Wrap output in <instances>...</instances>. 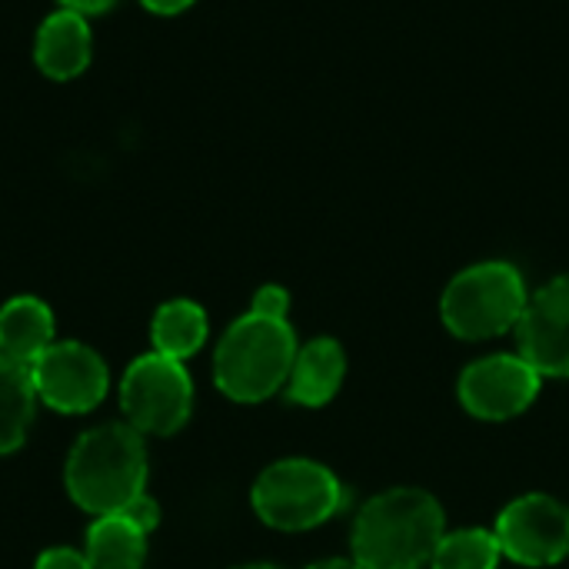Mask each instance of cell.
<instances>
[{"mask_svg": "<svg viewBox=\"0 0 569 569\" xmlns=\"http://www.w3.org/2000/svg\"><path fill=\"white\" fill-rule=\"evenodd\" d=\"M447 533L443 507L420 487L370 497L353 520V560L363 569H423Z\"/></svg>", "mask_w": 569, "mask_h": 569, "instance_id": "6da1fadb", "label": "cell"}, {"mask_svg": "<svg viewBox=\"0 0 569 569\" xmlns=\"http://www.w3.org/2000/svg\"><path fill=\"white\" fill-rule=\"evenodd\" d=\"M147 483V450L140 430L130 423H107L83 433L67 460V493L70 500L93 513H120Z\"/></svg>", "mask_w": 569, "mask_h": 569, "instance_id": "7a4b0ae2", "label": "cell"}, {"mask_svg": "<svg viewBox=\"0 0 569 569\" xmlns=\"http://www.w3.org/2000/svg\"><path fill=\"white\" fill-rule=\"evenodd\" d=\"M297 350V333L287 320L247 313L217 343L213 380L230 400L260 403L287 387Z\"/></svg>", "mask_w": 569, "mask_h": 569, "instance_id": "3957f363", "label": "cell"}, {"mask_svg": "<svg viewBox=\"0 0 569 569\" xmlns=\"http://www.w3.org/2000/svg\"><path fill=\"white\" fill-rule=\"evenodd\" d=\"M527 300V280L513 263L483 260L460 270L447 283L440 317L457 340H490L517 330Z\"/></svg>", "mask_w": 569, "mask_h": 569, "instance_id": "277c9868", "label": "cell"}, {"mask_svg": "<svg viewBox=\"0 0 569 569\" xmlns=\"http://www.w3.org/2000/svg\"><path fill=\"white\" fill-rule=\"evenodd\" d=\"M250 500L267 527L283 533H300L337 517L347 503V487L330 467L317 460L290 457V460H277L257 477Z\"/></svg>", "mask_w": 569, "mask_h": 569, "instance_id": "5b68a950", "label": "cell"}, {"mask_svg": "<svg viewBox=\"0 0 569 569\" xmlns=\"http://www.w3.org/2000/svg\"><path fill=\"white\" fill-rule=\"evenodd\" d=\"M120 403L133 430L150 437L177 433L193 410V383L180 360L163 353H147L123 373Z\"/></svg>", "mask_w": 569, "mask_h": 569, "instance_id": "8992f818", "label": "cell"}, {"mask_svg": "<svg viewBox=\"0 0 569 569\" xmlns=\"http://www.w3.org/2000/svg\"><path fill=\"white\" fill-rule=\"evenodd\" d=\"M507 560L520 567H557L569 557V507L547 497L527 493L503 507L493 527Z\"/></svg>", "mask_w": 569, "mask_h": 569, "instance_id": "52a82bcc", "label": "cell"}, {"mask_svg": "<svg viewBox=\"0 0 569 569\" xmlns=\"http://www.w3.org/2000/svg\"><path fill=\"white\" fill-rule=\"evenodd\" d=\"M543 377L520 353H493L463 367L457 380V397L463 410L477 420H513L533 407Z\"/></svg>", "mask_w": 569, "mask_h": 569, "instance_id": "ba28073f", "label": "cell"}, {"mask_svg": "<svg viewBox=\"0 0 569 569\" xmlns=\"http://www.w3.org/2000/svg\"><path fill=\"white\" fill-rule=\"evenodd\" d=\"M37 400L60 413H90L107 397V367L83 343H50L30 363Z\"/></svg>", "mask_w": 569, "mask_h": 569, "instance_id": "9c48e42d", "label": "cell"}, {"mask_svg": "<svg viewBox=\"0 0 569 569\" xmlns=\"http://www.w3.org/2000/svg\"><path fill=\"white\" fill-rule=\"evenodd\" d=\"M517 353L540 377L569 380V273L530 293L517 323Z\"/></svg>", "mask_w": 569, "mask_h": 569, "instance_id": "30bf717a", "label": "cell"}, {"mask_svg": "<svg viewBox=\"0 0 569 569\" xmlns=\"http://www.w3.org/2000/svg\"><path fill=\"white\" fill-rule=\"evenodd\" d=\"M93 53V33L83 13L77 10H53L37 37H33V60L43 77L50 80H73L87 70Z\"/></svg>", "mask_w": 569, "mask_h": 569, "instance_id": "8fae6325", "label": "cell"}, {"mask_svg": "<svg viewBox=\"0 0 569 569\" xmlns=\"http://www.w3.org/2000/svg\"><path fill=\"white\" fill-rule=\"evenodd\" d=\"M347 377V353L333 337H317L297 350L287 397L297 407H323L337 397Z\"/></svg>", "mask_w": 569, "mask_h": 569, "instance_id": "7c38bea8", "label": "cell"}, {"mask_svg": "<svg viewBox=\"0 0 569 569\" xmlns=\"http://www.w3.org/2000/svg\"><path fill=\"white\" fill-rule=\"evenodd\" d=\"M53 343V313L37 297H13L0 307V353L33 363Z\"/></svg>", "mask_w": 569, "mask_h": 569, "instance_id": "4fadbf2b", "label": "cell"}, {"mask_svg": "<svg viewBox=\"0 0 569 569\" xmlns=\"http://www.w3.org/2000/svg\"><path fill=\"white\" fill-rule=\"evenodd\" d=\"M93 569H140L147 557V533L123 513L100 517L87 530V553Z\"/></svg>", "mask_w": 569, "mask_h": 569, "instance_id": "5bb4252c", "label": "cell"}, {"mask_svg": "<svg viewBox=\"0 0 569 569\" xmlns=\"http://www.w3.org/2000/svg\"><path fill=\"white\" fill-rule=\"evenodd\" d=\"M33 377L27 363H17L0 353V453H13L33 420Z\"/></svg>", "mask_w": 569, "mask_h": 569, "instance_id": "9a60e30c", "label": "cell"}, {"mask_svg": "<svg viewBox=\"0 0 569 569\" xmlns=\"http://www.w3.org/2000/svg\"><path fill=\"white\" fill-rule=\"evenodd\" d=\"M150 337H153L157 353L183 363L207 340V313L193 300H170L157 310Z\"/></svg>", "mask_w": 569, "mask_h": 569, "instance_id": "2e32d148", "label": "cell"}, {"mask_svg": "<svg viewBox=\"0 0 569 569\" xmlns=\"http://www.w3.org/2000/svg\"><path fill=\"white\" fill-rule=\"evenodd\" d=\"M503 560L500 540L493 530L470 527L457 533H443L430 567L433 569H497Z\"/></svg>", "mask_w": 569, "mask_h": 569, "instance_id": "e0dca14e", "label": "cell"}, {"mask_svg": "<svg viewBox=\"0 0 569 569\" xmlns=\"http://www.w3.org/2000/svg\"><path fill=\"white\" fill-rule=\"evenodd\" d=\"M250 313H260V317H273V320H287L290 313V293L277 283H267L253 293V307Z\"/></svg>", "mask_w": 569, "mask_h": 569, "instance_id": "ac0fdd59", "label": "cell"}, {"mask_svg": "<svg viewBox=\"0 0 569 569\" xmlns=\"http://www.w3.org/2000/svg\"><path fill=\"white\" fill-rule=\"evenodd\" d=\"M130 523H137L143 533H150L157 523H160V507L147 497V493H140V497H133L123 510H120Z\"/></svg>", "mask_w": 569, "mask_h": 569, "instance_id": "d6986e66", "label": "cell"}, {"mask_svg": "<svg viewBox=\"0 0 569 569\" xmlns=\"http://www.w3.org/2000/svg\"><path fill=\"white\" fill-rule=\"evenodd\" d=\"M37 569H93L90 560L77 550H67V547H57V550H47L40 553L37 560Z\"/></svg>", "mask_w": 569, "mask_h": 569, "instance_id": "ffe728a7", "label": "cell"}, {"mask_svg": "<svg viewBox=\"0 0 569 569\" xmlns=\"http://www.w3.org/2000/svg\"><path fill=\"white\" fill-rule=\"evenodd\" d=\"M140 3L160 17H173V13H183L187 7H193V0H140Z\"/></svg>", "mask_w": 569, "mask_h": 569, "instance_id": "44dd1931", "label": "cell"}, {"mask_svg": "<svg viewBox=\"0 0 569 569\" xmlns=\"http://www.w3.org/2000/svg\"><path fill=\"white\" fill-rule=\"evenodd\" d=\"M117 0H60V7H67V10H77V13H83V17H90V13H103V10H110Z\"/></svg>", "mask_w": 569, "mask_h": 569, "instance_id": "7402d4cb", "label": "cell"}, {"mask_svg": "<svg viewBox=\"0 0 569 569\" xmlns=\"http://www.w3.org/2000/svg\"><path fill=\"white\" fill-rule=\"evenodd\" d=\"M307 569H363L357 560H320V563H313V567Z\"/></svg>", "mask_w": 569, "mask_h": 569, "instance_id": "603a6c76", "label": "cell"}, {"mask_svg": "<svg viewBox=\"0 0 569 569\" xmlns=\"http://www.w3.org/2000/svg\"><path fill=\"white\" fill-rule=\"evenodd\" d=\"M237 569H277V567H270V563H250V567H237Z\"/></svg>", "mask_w": 569, "mask_h": 569, "instance_id": "cb8c5ba5", "label": "cell"}]
</instances>
